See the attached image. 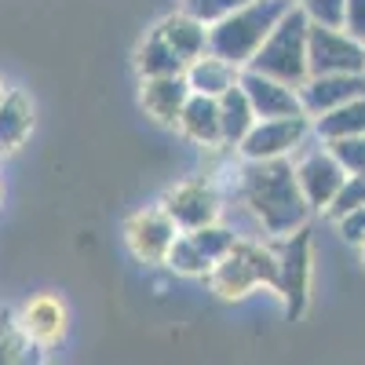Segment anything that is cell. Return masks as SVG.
<instances>
[{
    "label": "cell",
    "instance_id": "6da1fadb",
    "mask_svg": "<svg viewBox=\"0 0 365 365\" xmlns=\"http://www.w3.org/2000/svg\"><path fill=\"white\" fill-rule=\"evenodd\" d=\"M241 201L249 205V212L259 220L267 234H278V237L292 234L311 216V205L299 190L296 168L289 158L241 165Z\"/></svg>",
    "mask_w": 365,
    "mask_h": 365
},
{
    "label": "cell",
    "instance_id": "7a4b0ae2",
    "mask_svg": "<svg viewBox=\"0 0 365 365\" xmlns=\"http://www.w3.org/2000/svg\"><path fill=\"white\" fill-rule=\"evenodd\" d=\"M292 4L296 0H249L245 8L208 26V51L234 63L237 70H245L249 58L259 51V44L270 37V29L278 26V19Z\"/></svg>",
    "mask_w": 365,
    "mask_h": 365
},
{
    "label": "cell",
    "instance_id": "3957f363",
    "mask_svg": "<svg viewBox=\"0 0 365 365\" xmlns=\"http://www.w3.org/2000/svg\"><path fill=\"white\" fill-rule=\"evenodd\" d=\"M307 29H311V19L303 15L299 4H292L278 26L270 29V37L259 44V51L249 58V70H259L267 77H278L285 84H303L307 77Z\"/></svg>",
    "mask_w": 365,
    "mask_h": 365
},
{
    "label": "cell",
    "instance_id": "277c9868",
    "mask_svg": "<svg viewBox=\"0 0 365 365\" xmlns=\"http://www.w3.org/2000/svg\"><path fill=\"white\" fill-rule=\"evenodd\" d=\"M208 282L212 292L223 296V299H245L256 285H278V252H270L256 241H241L237 245L212 263L208 270Z\"/></svg>",
    "mask_w": 365,
    "mask_h": 365
},
{
    "label": "cell",
    "instance_id": "5b68a950",
    "mask_svg": "<svg viewBox=\"0 0 365 365\" xmlns=\"http://www.w3.org/2000/svg\"><path fill=\"white\" fill-rule=\"evenodd\" d=\"M311 230L307 223L296 227L292 234L282 237V249H278V296L285 299V314L299 318L307 311V296H311Z\"/></svg>",
    "mask_w": 365,
    "mask_h": 365
},
{
    "label": "cell",
    "instance_id": "8992f818",
    "mask_svg": "<svg viewBox=\"0 0 365 365\" xmlns=\"http://www.w3.org/2000/svg\"><path fill=\"white\" fill-rule=\"evenodd\" d=\"M311 135V117L307 113H285V117H259L249 128V135L237 143L245 161H270V158H289Z\"/></svg>",
    "mask_w": 365,
    "mask_h": 365
},
{
    "label": "cell",
    "instance_id": "52a82bcc",
    "mask_svg": "<svg viewBox=\"0 0 365 365\" xmlns=\"http://www.w3.org/2000/svg\"><path fill=\"white\" fill-rule=\"evenodd\" d=\"M307 70L311 73H358L365 70V41L351 37L344 26L307 29Z\"/></svg>",
    "mask_w": 365,
    "mask_h": 365
},
{
    "label": "cell",
    "instance_id": "ba28073f",
    "mask_svg": "<svg viewBox=\"0 0 365 365\" xmlns=\"http://www.w3.org/2000/svg\"><path fill=\"white\" fill-rule=\"evenodd\" d=\"M292 168H296V182H299L303 197H307V205L318 208V212L329 208V201L336 197V190L344 187V179H347L344 165L332 158V150L325 143L307 150V154H299L292 161Z\"/></svg>",
    "mask_w": 365,
    "mask_h": 365
},
{
    "label": "cell",
    "instance_id": "9c48e42d",
    "mask_svg": "<svg viewBox=\"0 0 365 365\" xmlns=\"http://www.w3.org/2000/svg\"><path fill=\"white\" fill-rule=\"evenodd\" d=\"M179 227L172 223V216L158 205V208H146V212H135L125 227V241L135 259L143 263H165L172 241H175Z\"/></svg>",
    "mask_w": 365,
    "mask_h": 365
},
{
    "label": "cell",
    "instance_id": "30bf717a",
    "mask_svg": "<svg viewBox=\"0 0 365 365\" xmlns=\"http://www.w3.org/2000/svg\"><path fill=\"white\" fill-rule=\"evenodd\" d=\"M161 208L172 216V223L179 230H197L212 220H220V194L212 182L190 179V182H179L175 190H168Z\"/></svg>",
    "mask_w": 365,
    "mask_h": 365
},
{
    "label": "cell",
    "instance_id": "8fae6325",
    "mask_svg": "<svg viewBox=\"0 0 365 365\" xmlns=\"http://www.w3.org/2000/svg\"><path fill=\"white\" fill-rule=\"evenodd\" d=\"M365 96V70L358 73H307L299 84V106L307 117H318L332 106H344Z\"/></svg>",
    "mask_w": 365,
    "mask_h": 365
},
{
    "label": "cell",
    "instance_id": "7c38bea8",
    "mask_svg": "<svg viewBox=\"0 0 365 365\" xmlns=\"http://www.w3.org/2000/svg\"><path fill=\"white\" fill-rule=\"evenodd\" d=\"M237 84L245 88V96L256 110V117H285V113H303L299 106V88L296 84H285L278 77H267L259 70H241Z\"/></svg>",
    "mask_w": 365,
    "mask_h": 365
},
{
    "label": "cell",
    "instance_id": "4fadbf2b",
    "mask_svg": "<svg viewBox=\"0 0 365 365\" xmlns=\"http://www.w3.org/2000/svg\"><path fill=\"white\" fill-rule=\"evenodd\" d=\"M190 99L187 73H165V77H143V106L150 117H158L161 125H175L182 106Z\"/></svg>",
    "mask_w": 365,
    "mask_h": 365
},
{
    "label": "cell",
    "instance_id": "5bb4252c",
    "mask_svg": "<svg viewBox=\"0 0 365 365\" xmlns=\"http://www.w3.org/2000/svg\"><path fill=\"white\" fill-rule=\"evenodd\" d=\"M19 325H22V332L29 336V344L51 347V344H58V336L66 332V307H63L55 296H34V299L22 307Z\"/></svg>",
    "mask_w": 365,
    "mask_h": 365
},
{
    "label": "cell",
    "instance_id": "9a60e30c",
    "mask_svg": "<svg viewBox=\"0 0 365 365\" xmlns=\"http://www.w3.org/2000/svg\"><path fill=\"white\" fill-rule=\"evenodd\" d=\"M175 125L182 128V135L194 139L197 146H223V132H220V103L201 91H190L187 106H182Z\"/></svg>",
    "mask_w": 365,
    "mask_h": 365
},
{
    "label": "cell",
    "instance_id": "2e32d148",
    "mask_svg": "<svg viewBox=\"0 0 365 365\" xmlns=\"http://www.w3.org/2000/svg\"><path fill=\"white\" fill-rule=\"evenodd\" d=\"M29 132H34V103H29L26 91L8 88L0 96V154L19 150Z\"/></svg>",
    "mask_w": 365,
    "mask_h": 365
},
{
    "label": "cell",
    "instance_id": "e0dca14e",
    "mask_svg": "<svg viewBox=\"0 0 365 365\" xmlns=\"http://www.w3.org/2000/svg\"><path fill=\"white\" fill-rule=\"evenodd\" d=\"M237 77H241V70L234 63H227V58L212 55V51H205V55L194 58V63H187L190 91H201V96H212V99H220L227 88H234Z\"/></svg>",
    "mask_w": 365,
    "mask_h": 365
},
{
    "label": "cell",
    "instance_id": "ac0fdd59",
    "mask_svg": "<svg viewBox=\"0 0 365 365\" xmlns=\"http://www.w3.org/2000/svg\"><path fill=\"white\" fill-rule=\"evenodd\" d=\"M158 29H161V37L175 48V55L182 58V63H194L197 55L208 51V26H205L201 19H194L190 11L168 15Z\"/></svg>",
    "mask_w": 365,
    "mask_h": 365
},
{
    "label": "cell",
    "instance_id": "d6986e66",
    "mask_svg": "<svg viewBox=\"0 0 365 365\" xmlns=\"http://www.w3.org/2000/svg\"><path fill=\"white\" fill-rule=\"evenodd\" d=\"M216 103H220V132H223V146H234V150H237V143L249 135V128L256 125L259 117H256V110H252V103H249V96H245V88H241V84L227 88Z\"/></svg>",
    "mask_w": 365,
    "mask_h": 365
},
{
    "label": "cell",
    "instance_id": "ffe728a7",
    "mask_svg": "<svg viewBox=\"0 0 365 365\" xmlns=\"http://www.w3.org/2000/svg\"><path fill=\"white\" fill-rule=\"evenodd\" d=\"M311 132L329 143V139H344V135H361L365 132V96L344 103V106H332L318 117H311Z\"/></svg>",
    "mask_w": 365,
    "mask_h": 365
},
{
    "label": "cell",
    "instance_id": "44dd1931",
    "mask_svg": "<svg viewBox=\"0 0 365 365\" xmlns=\"http://www.w3.org/2000/svg\"><path fill=\"white\" fill-rule=\"evenodd\" d=\"M135 66L143 77H165V73H187V63L175 55V48L161 37V29H154L135 51Z\"/></svg>",
    "mask_w": 365,
    "mask_h": 365
},
{
    "label": "cell",
    "instance_id": "7402d4cb",
    "mask_svg": "<svg viewBox=\"0 0 365 365\" xmlns=\"http://www.w3.org/2000/svg\"><path fill=\"white\" fill-rule=\"evenodd\" d=\"M165 263H168L175 274H182V278H208V270H212V259L194 245V237L182 234V230L175 234V241H172V249H168Z\"/></svg>",
    "mask_w": 365,
    "mask_h": 365
},
{
    "label": "cell",
    "instance_id": "603a6c76",
    "mask_svg": "<svg viewBox=\"0 0 365 365\" xmlns=\"http://www.w3.org/2000/svg\"><path fill=\"white\" fill-rule=\"evenodd\" d=\"M182 234H190L194 237V245L216 263V259H223L234 245H237V234L230 230V227H223L220 220H212V223H205V227H197V230H182Z\"/></svg>",
    "mask_w": 365,
    "mask_h": 365
},
{
    "label": "cell",
    "instance_id": "cb8c5ba5",
    "mask_svg": "<svg viewBox=\"0 0 365 365\" xmlns=\"http://www.w3.org/2000/svg\"><path fill=\"white\" fill-rule=\"evenodd\" d=\"M26 351H29V336L22 332L19 318L0 314V365H8V361H26Z\"/></svg>",
    "mask_w": 365,
    "mask_h": 365
},
{
    "label": "cell",
    "instance_id": "d4e9b609",
    "mask_svg": "<svg viewBox=\"0 0 365 365\" xmlns=\"http://www.w3.org/2000/svg\"><path fill=\"white\" fill-rule=\"evenodd\" d=\"M332 158L344 165L347 175H365V132L361 135H344V139H329Z\"/></svg>",
    "mask_w": 365,
    "mask_h": 365
},
{
    "label": "cell",
    "instance_id": "484cf974",
    "mask_svg": "<svg viewBox=\"0 0 365 365\" xmlns=\"http://www.w3.org/2000/svg\"><path fill=\"white\" fill-rule=\"evenodd\" d=\"M361 201H365V175H347V179H344V187L336 190V197L329 201L325 216L340 223L344 216H351V212H354Z\"/></svg>",
    "mask_w": 365,
    "mask_h": 365
},
{
    "label": "cell",
    "instance_id": "4316f807",
    "mask_svg": "<svg viewBox=\"0 0 365 365\" xmlns=\"http://www.w3.org/2000/svg\"><path fill=\"white\" fill-rule=\"evenodd\" d=\"M245 4H249V0H182V11H190L194 19H201L205 26H212V22L227 19L230 11L245 8Z\"/></svg>",
    "mask_w": 365,
    "mask_h": 365
},
{
    "label": "cell",
    "instance_id": "83f0119b",
    "mask_svg": "<svg viewBox=\"0 0 365 365\" xmlns=\"http://www.w3.org/2000/svg\"><path fill=\"white\" fill-rule=\"evenodd\" d=\"M303 15L318 26H344V8L347 0H299Z\"/></svg>",
    "mask_w": 365,
    "mask_h": 365
},
{
    "label": "cell",
    "instance_id": "f1b7e54d",
    "mask_svg": "<svg viewBox=\"0 0 365 365\" xmlns=\"http://www.w3.org/2000/svg\"><path fill=\"white\" fill-rule=\"evenodd\" d=\"M344 29L351 37L365 41V0H347L344 8Z\"/></svg>",
    "mask_w": 365,
    "mask_h": 365
},
{
    "label": "cell",
    "instance_id": "f546056e",
    "mask_svg": "<svg viewBox=\"0 0 365 365\" xmlns=\"http://www.w3.org/2000/svg\"><path fill=\"white\" fill-rule=\"evenodd\" d=\"M340 230H344L347 241H361V237H365V201L351 212V216L340 220Z\"/></svg>",
    "mask_w": 365,
    "mask_h": 365
},
{
    "label": "cell",
    "instance_id": "4dcf8cb0",
    "mask_svg": "<svg viewBox=\"0 0 365 365\" xmlns=\"http://www.w3.org/2000/svg\"><path fill=\"white\" fill-rule=\"evenodd\" d=\"M358 245H361V263H365V237H361V241H358Z\"/></svg>",
    "mask_w": 365,
    "mask_h": 365
},
{
    "label": "cell",
    "instance_id": "1f68e13d",
    "mask_svg": "<svg viewBox=\"0 0 365 365\" xmlns=\"http://www.w3.org/2000/svg\"><path fill=\"white\" fill-rule=\"evenodd\" d=\"M4 91H8V88H4V81H0V96H4Z\"/></svg>",
    "mask_w": 365,
    "mask_h": 365
}]
</instances>
